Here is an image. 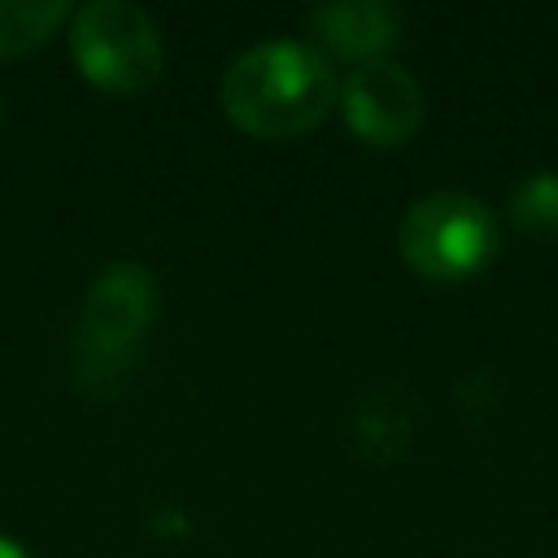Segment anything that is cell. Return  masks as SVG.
<instances>
[{"label":"cell","mask_w":558,"mask_h":558,"mask_svg":"<svg viewBox=\"0 0 558 558\" xmlns=\"http://www.w3.org/2000/svg\"><path fill=\"white\" fill-rule=\"evenodd\" d=\"M70 52L87 83L113 96H135L161 74V35L140 4L92 0L70 17Z\"/></svg>","instance_id":"obj_4"},{"label":"cell","mask_w":558,"mask_h":558,"mask_svg":"<svg viewBox=\"0 0 558 558\" xmlns=\"http://www.w3.org/2000/svg\"><path fill=\"white\" fill-rule=\"evenodd\" d=\"M340 113L362 144H405L423 122V87L401 61H362L340 83Z\"/></svg>","instance_id":"obj_5"},{"label":"cell","mask_w":558,"mask_h":558,"mask_svg":"<svg viewBox=\"0 0 558 558\" xmlns=\"http://www.w3.org/2000/svg\"><path fill=\"white\" fill-rule=\"evenodd\" d=\"M310 26V44L331 61V57H349V61H379L397 35H401V17L392 4L384 0H331L305 13Z\"/></svg>","instance_id":"obj_6"},{"label":"cell","mask_w":558,"mask_h":558,"mask_svg":"<svg viewBox=\"0 0 558 558\" xmlns=\"http://www.w3.org/2000/svg\"><path fill=\"white\" fill-rule=\"evenodd\" d=\"M510 222L532 240H558V170H536L510 192Z\"/></svg>","instance_id":"obj_8"},{"label":"cell","mask_w":558,"mask_h":558,"mask_svg":"<svg viewBox=\"0 0 558 558\" xmlns=\"http://www.w3.org/2000/svg\"><path fill=\"white\" fill-rule=\"evenodd\" d=\"M70 17L61 0H0V57H22L57 35Z\"/></svg>","instance_id":"obj_7"},{"label":"cell","mask_w":558,"mask_h":558,"mask_svg":"<svg viewBox=\"0 0 558 558\" xmlns=\"http://www.w3.org/2000/svg\"><path fill=\"white\" fill-rule=\"evenodd\" d=\"M153 323H157V279L135 262L105 266L87 288L78 331H74L78 379L100 388L122 384Z\"/></svg>","instance_id":"obj_2"},{"label":"cell","mask_w":558,"mask_h":558,"mask_svg":"<svg viewBox=\"0 0 558 558\" xmlns=\"http://www.w3.org/2000/svg\"><path fill=\"white\" fill-rule=\"evenodd\" d=\"M336 96V65L310 39L253 44L222 74V109L253 140L305 135L331 113Z\"/></svg>","instance_id":"obj_1"},{"label":"cell","mask_w":558,"mask_h":558,"mask_svg":"<svg viewBox=\"0 0 558 558\" xmlns=\"http://www.w3.org/2000/svg\"><path fill=\"white\" fill-rule=\"evenodd\" d=\"M0 558H31V554H26V549H22L17 541H9V536H0Z\"/></svg>","instance_id":"obj_9"},{"label":"cell","mask_w":558,"mask_h":558,"mask_svg":"<svg viewBox=\"0 0 558 558\" xmlns=\"http://www.w3.org/2000/svg\"><path fill=\"white\" fill-rule=\"evenodd\" d=\"M397 244L414 275L458 283L493 262L497 214L471 192H432L405 209Z\"/></svg>","instance_id":"obj_3"}]
</instances>
